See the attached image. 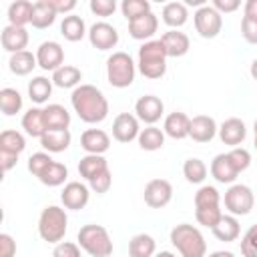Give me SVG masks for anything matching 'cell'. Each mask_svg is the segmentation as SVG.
Listing matches in <instances>:
<instances>
[{"instance_id": "11a10c76", "label": "cell", "mask_w": 257, "mask_h": 257, "mask_svg": "<svg viewBox=\"0 0 257 257\" xmlns=\"http://www.w3.org/2000/svg\"><path fill=\"white\" fill-rule=\"evenodd\" d=\"M18 157H20V155L0 153V165H2V171H4V173H8L10 169H14V167H16V163H18Z\"/></svg>"}, {"instance_id": "603a6c76", "label": "cell", "mask_w": 257, "mask_h": 257, "mask_svg": "<svg viewBox=\"0 0 257 257\" xmlns=\"http://www.w3.org/2000/svg\"><path fill=\"white\" fill-rule=\"evenodd\" d=\"M22 128L28 137L32 139H42V135L46 133V122H44V108L40 106H32L24 112L22 116Z\"/></svg>"}, {"instance_id": "d6986e66", "label": "cell", "mask_w": 257, "mask_h": 257, "mask_svg": "<svg viewBox=\"0 0 257 257\" xmlns=\"http://www.w3.org/2000/svg\"><path fill=\"white\" fill-rule=\"evenodd\" d=\"M157 28H159V18L153 12H149L145 16H139V18H135V20L128 22V34L135 40H145V42L147 40H153Z\"/></svg>"}, {"instance_id": "ba28073f", "label": "cell", "mask_w": 257, "mask_h": 257, "mask_svg": "<svg viewBox=\"0 0 257 257\" xmlns=\"http://www.w3.org/2000/svg\"><path fill=\"white\" fill-rule=\"evenodd\" d=\"M193 20H195V30L199 32L201 38H215L223 28V16L211 4L197 8Z\"/></svg>"}, {"instance_id": "bcb514c9", "label": "cell", "mask_w": 257, "mask_h": 257, "mask_svg": "<svg viewBox=\"0 0 257 257\" xmlns=\"http://www.w3.org/2000/svg\"><path fill=\"white\" fill-rule=\"evenodd\" d=\"M50 163H52V159H50L48 153H44V151L34 153V155H30V159H28V171H30L34 177H40V173H42Z\"/></svg>"}, {"instance_id": "b9f144b4", "label": "cell", "mask_w": 257, "mask_h": 257, "mask_svg": "<svg viewBox=\"0 0 257 257\" xmlns=\"http://www.w3.org/2000/svg\"><path fill=\"white\" fill-rule=\"evenodd\" d=\"M219 203H221V195L211 185H203L195 193V207H219Z\"/></svg>"}, {"instance_id": "6f0895ef", "label": "cell", "mask_w": 257, "mask_h": 257, "mask_svg": "<svg viewBox=\"0 0 257 257\" xmlns=\"http://www.w3.org/2000/svg\"><path fill=\"white\" fill-rule=\"evenodd\" d=\"M209 257H235L231 251H213Z\"/></svg>"}, {"instance_id": "f6af8a7d", "label": "cell", "mask_w": 257, "mask_h": 257, "mask_svg": "<svg viewBox=\"0 0 257 257\" xmlns=\"http://www.w3.org/2000/svg\"><path fill=\"white\" fill-rule=\"evenodd\" d=\"M227 155H229L233 167L237 169V173H243V171L249 169V165H251V153H249L247 149H243V147H235V149H231Z\"/></svg>"}, {"instance_id": "816d5d0a", "label": "cell", "mask_w": 257, "mask_h": 257, "mask_svg": "<svg viewBox=\"0 0 257 257\" xmlns=\"http://www.w3.org/2000/svg\"><path fill=\"white\" fill-rule=\"evenodd\" d=\"M16 255V241L8 233H0V257H14Z\"/></svg>"}, {"instance_id": "db71d44e", "label": "cell", "mask_w": 257, "mask_h": 257, "mask_svg": "<svg viewBox=\"0 0 257 257\" xmlns=\"http://www.w3.org/2000/svg\"><path fill=\"white\" fill-rule=\"evenodd\" d=\"M56 14H66V12H72L76 8V0H50Z\"/></svg>"}, {"instance_id": "cb8c5ba5", "label": "cell", "mask_w": 257, "mask_h": 257, "mask_svg": "<svg viewBox=\"0 0 257 257\" xmlns=\"http://www.w3.org/2000/svg\"><path fill=\"white\" fill-rule=\"evenodd\" d=\"M56 16H58V14H56V10H54V6H52L50 0H38V2L32 4V18H30V24H32L34 28L42 30V28H48L50 24H54Z\"/></svg>"}, {"instance_id": "1f68e13d", "label": "cell", "mask_w": 257, "mask_h": 257, "mask_svg": "<svg viewBox=\"0 0 257 257\" xmlns=\"http://www.w3.org/2000/svg\"><path fill=\"white\" fill-rule=\"evenodd\" d=\"M157 243L151 235L139 233L128 241V257H155Z\"/></svg>"}, {"instance_id": "7402d4cb", "label": "cell", "mask_w": 257, "mask_h": 257, "mask_svg": "<svg viewBox=\"0 0 257 257\" xmlns=\"http://www.w3.org/2000/svg\"><path fill=\"white\" fill-rule=\"evenodd\" d=\"M189 128H191V118L185 114V112H171L167 114L165 118V126H163V133L175 141H181V139H187L189 137Z\"/></svg>"}, {"instance_id": "c3c4849f", "label": "cell", "mask_w": 257, "mask_h": 257, "mask_svg": "<svg viewBox=\"0 0 257 257\" xmlns=\"http://www.w3.org/2000/svg\"><path fill=\"white\" fill-rule=\"evenodd\" d=\"M241 36L249 44H257V18H251V16L241 18Z\"/></svg>"}, {"instance_id": "52a82bcc", "label": "cell", "mask_w": 257, "mask_h": 257, "mask_svg": "<svg viewBox=\"0 0 257 257\" xmlns=\"http://www.w3.org/2000/svg\"><path fill=\"white\" fill-rule=\"evenodd\" d=\"M225 209L229 211V215H235V217H243V215H249L253 205H255V195L251 191V187L247 185H231L227 191H225Z\"/></svg>"}, {"instance_id": "6da1fadb", "label": "cell", "mask_w": 257, "mask_h": 257, "mask_svg": "<svg viewBox=\"0 0 257 257\" xmlns=\"http://www.w3.org/2000/svg\"><path fill=\"white\" fill-rule=\"evenodd\" d=\"M70 104L80 120L88 124L102 122L108 114V100L94 84H80L70 94Z\"/></svg>"}, {"instance_id": "5b68a950", "label": "cell", "mask_w": 257, "mask_h": 257, "mask_svg": "<svg viewBox=\"0 0 257 257\" xmlns=\"http://www.w3.org/2000/svg\"><path fill=\"white\" fill-rule=\"evenodd\" d=\"M78 247L84 249L90 257H110L112 255V241L108 231L102 225H84L80 227L78 235H76Z\"/></svg>"}, {"instance_id": "f546056e", "label": "cell", "mask_w": 257, "mask_h": 257, "mask_svg": "<svg viewBox=\"0 0 257 257\" xmlns=\"http://www.w3.org/2000/svg\"><path fill=\"white\" fill-rule=\"evenodd\" d=\"M70 139L72 137H70V131L68 128L66 131H46L42 135V139H40V145L48 153H62V151L68 149Z\"/></svg>"}, {"instance_id": "8992f818", "label": "cell", "mask_w": 257, "mask_h": 257, "mask_svg": "<svg viewBox=\"0 0 257 257\" xmlns=\"http://www.w3.org/2000/svg\"><path fill=\"white\" fill-rule=\"evenodd\" d=\"M135 72H137V64L128 52L118 50L106 58V78H108L110 86H114V88L131 86L135 80Z\"/></svg>"}, {"instance_id": "44dd1931", "label": "cell", "mask_w": 257, "mask_h": 257, "mask_svg": "<svg viewBox=\"0 0 257 257\" xmlns=\"http://www.w3.org/2000/svg\"><path fill=\"white\" fill-rule=\"evenodd\" d=\"M211 175H213V179L217 183H223V185H231L239 177V173L233 167V163H231L227 153H221L211 161Z\"/></svg>"}, {"instance_id": "7c38bea8", "label": "cell", "mask_w": 257, "mask_h": 257, "mask_svg": "<svg viewBox=\"0 0 257 257\" xmlns=\"http://www.w3.org/2000/svg\"><path fill=\"white\" fill-rule=\"evenodd\" d=\"M141 135V126H139V118L137 114L131 112H120L114 116L112 120V137L118 143H131L135 139H139Z\"/></svg>"}, {"instance_id": "e575fe53", "label": "cell", "mask_w": 257, "mask_h": 257, "mask_svg": "<svg viewBox=\"0 0 257 257\" xmlns=\"http://www.w3.org/2000/svg\"><path fill=\"white\" fill-rule=\"evenodd\" d=\"M26 149V139L22 133L6 128L0 133V153H12V155H20Z\"/></svg>"}, {"instance_id": "e0dca14e", "label": "cell", "mask_w": 257, "mask_h": 257, "mask_svg": "<svg viewBox=\"0 0 257 257\" xmlns=\"http://www.w3.org/2000/svg\"><path fill=\"white\" fill-rule=\"evenodd\" d=\"M245 137H247V126L237 116H231V118L223 120V124L219 126V139H221V143L229 145L231 149L239 147L245 141Z\"/></svg>"}, {"instance_id": "d590c367", "label": "cell", "mask_w": 257, "mask_h": 257, "mask_svg": "<svg viewBox=\"0 0 257 257\" xmlns=\"http://www.w3.org/2000/svg\"><path fill=\"white\" fill-rule=\"evenodd\" d=\"M106 169H108V165H106V159L102 155H84L78 163V173L86 181H90L94 175H98Z\"/></svg>"}, {"instance_id": "277c9868", "label": "cell", "mask_w": 257, "mask_h": 257, "mask_svg": "<svg viewBox=\"0 0 257 257\" xmlns=\"http://www.w3.org/2000/svg\"><path fill=\"white\" fill-rule=\"evenodd\" d=\"M66 229H68V217L62 207L48 205L42 209V213L38 217V235L42 241L58 245L64 239Z\"/></svg>"}, {"instance_id": "7dc6e473", "label": "cell", "mask_w": 257, "mask_h": 257, "mask_svg": "<svg viewBox=\"0 0 257 257\" xmlns=\"http://www.w3.org/2000/svg\"><path fill=\"white\" fill-rule=\"evenodd\" d=\"M88 185H90V189H92L94 193H98V195L106 193V191L110 189V185H112V173H110V169H106V171L94 175V177L88 181Z\"/></svg>"}, {"instance_id": "4316f807", "label": "cell", "mask_w": 257, "mask_h": 257, "mask_svg": "<svg viewBox=\"0 0 257 257\" xmlns=\"http://www.w3.org/2000/svg\"><path fill=\"white\" fill-rule=\"evenodd\" d=\"M50 80L58 88H76V86H80L82 72H80V68H76L72 64H62L58 70L52 72Z\"/></svg>"}, {"instance_id": "2e32d148", "label": "cell", "mask_w": 257, "mask_h": 257, "mask_svg": "<svg viewBox=\"0 0 257 257\" xmlns=\"http://www.w3.org/2000/svg\"><path fill=\"white\" fill-rule=\"evenodd\" d=\"M219 133V126L215 122L213 116L207 114H197L191 118V128H189V137L195 143H209L215 139V135Z\"/></svg>"}, {"instance_id": "30bf717a", "label": "cell", "mask_w": 257, "mask_h": 257, "mask_svg": "<svg viewBox=\"0 0 257 257\" xmlns=\"http://www.w3.org/2000/svg\"><path fill=\"white\" fill-rule=\"evenodd\" d=\"M88 40L96 50H110L118 44V32L112 24L100 20L88 28Z\"/></svg>"}, {"instance_id": "4fadbf2b", "label": "cell", "mask_w": 257, "mask_h": 257, "mask_svg": "<svg viewBox=\"0 0 257 257\" xmlns=\"http://www.w3.org/2000/svg\"><path fill=\"white\" fill-rule=\"evenodd\" d=\"M135 112H137V118L147 122L149 126L155 124L157 120H161L163 112H165V104L159 96L155 94H145L141 96L137 102H135Z\"/></svg>"}, {"instance_id": "f907efd6", "label": "cell", "mask_w": 257, "mask_h": 257, "mask_svg": "<svg viewBox=\"0 0 257 257\" xmlns=\"http://www.w3.org/2000/svg\"><path fill=\"white\" fill-rule=\"evenodd\" d=\"M52 257H80L78 243H72V241H60V243L54 247Z\"/></svg>"}, {"instance_id": "7a4b0ae2", "label": "cell", "mask_w": 257, "mask_h": 257, "mask_svg": "<svg viewBox=\"0 0 257 257\" xmlns=\"http://www.w3.org/2000/svg\"><path fill=\"white\" fill-rule=\"evenodd\" d=\"M167 50L159 40H147L143 42V46L139 48V60H137V66H139V72L145 76V78H151V80H157L161 76H165L167 72Z\"/></svg>"}, {"instance_id": "9c48e42d", "label": "cell", "mask_w": 257, "mask_h": 257, "mask_svg": "<svg viewBox=\"0 0 257 257\" xmlns=\"http://www.w3.org/2000/svg\"><path fill=\"white\" fill-rule=\"evenodd\" d=\"M143 197L151 209H163L173 199V185L167 179H153L145 185Z\"/></svg>"}, {"instance_id": "3957f363", "label": "cell", "mask_w": 257, "mask_h": 257, "mask_svg": "<svg viewBox=\"0 0 257 257\" xmlns=\"http://www.w3.org/2000/svg\"><path fill=\"white\" fill-rule=\"evenodd\" d=\"M171 243L177 247L181 257H205L207 255V243H205L203 233L189 223H179L171 229Z\"/></svg>"}, {"instance_id": "ab89813d", "label": "cell", "mask_w": 257, "mask_h": 257, "mask_svg": "<svg viewBox=\"0 0 257 257\" xmlns=\"http://www.w3.org/2000/svg\"><path fill=\"white\" fill-rule=\"evenodd\" d=\"M183 177L191 183V185H201L205 179H207V165L197 159V157H191L183 163Z\"/></svg>"}, {"instance_id": "5bb4252c", "label": "cell", "mask_w": 257, "mask_h": 257, "mask_svg": "<svg viewBox=\"0 0 257 257\" xmlns=\"http://www.w3.org/2000/svg\"><path fill=\"white\" fill-rule=\"evenodd\" d=\"M90 199V193H88V187L80 181H70L64 185L62 193H60V201L64 205V209H70V211H78V209H84L86 203Z\"/></svg>"}, {"instance_id": "4dcf8cb0", "label": "cell", "mask_w": 257, "mask_h": 257, "mask_svg": "<svg viewBox=\"0 0 257 257\" xmlns=\"http://www.w3.org/2000/svg\"><path fill=\"white\" fill-rule=\"evenodd\" d=\"M34 66H38L36 62V54H32L30 50H22L16 54H10L8 60V68L16 74V76H26L34 70Z\"/></svg>"}, {"instance_id": "83f0119b", "label": "cell", "mask_w": 257, "mask_h": 257, "mask_svg": "<svg viewBox=\"0 0 257 257\" xmlns=\"http://www.w3.org/2000/svg\"><path fill=\"white\" fill-rule=\"evenodd\" d=\"M189 18V10L185 2H169L163 6V22L171 26V30L181 28Z\"/></svg>"}, {"instance_id": "ee69618b", "label": "cell", "mask_w": 257, "mask_h": 257, "mask_svg": "<svg viewBox=\"0 0 257 257\" xmlns=\"http://www.w3.org/2000/svg\"><path fill=\"white\" fill-rule=\"evenodd\" d=\"M241 253L243 257H257V223L245 231L241 239Z\"/></svg>"}, {"instance_id": "8fae6325", "label": "cell", "mask_w": 257, "mask_h": 257, "mask_svg": "<svg viewBox=\"0 0 257 257\" xmlns=\"http://www.w3.org/2000/svg\"><path fill=\"white\" fill-rule=\"evenodd\" d=\"M36 62L42 70L54 72L64 64V48L54 40H46L36 50Z\"/></svg>"}, {"instance_id": "ffe728a7", "label": "cell", "mask_w": 257, "mask_h": 257, "mask_svg": "<svg viewBox=\"0 0 257 257\" xmlns=\"http://www.w3.org/2000/svg\"><path fill=\"white\" fill-rule=\"evenodd\" d=\"M161 42L167 50V56H173V58H179V56H185L191 48V40L185 32L181 30H167L163 36H161Z\"/></svg>"}, {"instance_id": "f5cc1de1", "label": "cell", "mask_w": 257, "mask_h": 257, "mask_svg": "<svg viewBox=\"0 0 257 257\" xmlns=\"http://www.w3.org/2000/svg\"><path fill=\"white\" fill-rule=\"evenodd\" d=\"M219 14H227V12H235L239 6H241V2L239 0H213V4H211Z\"/></svg>"}, {"instance_id": "9f6ffc18", "label": "cell", "mask_w": 257, "mask_h": 257, "mask_svg": "<svg viewBox=\"0 0 257 257\" xmlns=\"http://www.w3.org/2000/svg\"><path fill=\"white\" fill-rule=\"evenodd\" d=\"M245 16L257 18V0H247L245 2Z\"/></svg>"}, {"instance_id": "681fc988", "label": "cell", "mask_w": 257, "mask_h": 257, "mask_svg": "<svg viewBox=\"0 0 257 257\" xmlns=\"http://www.w3.org/2000/svg\"><path fill=\"white\" fill-rule=\"evenodd\" d=\"M90 12L96 16H110L116 10V2L114 0H90Z\"/></svg>"}, {"instance_id": "f1b7e54d", "label": "cell", "mask_w": 257, "mask_h": 257, "mask_svg": "<svg viewBox=\"0 0 257 257\" xmlns=\"http://www.w3.org/2000/svg\"><path fill=\"white\" fill-rule=\"evenodd\" d=\"M60 34H62L66 40H70V42H78V40H82L84 34H88V32H86V24H84V20H82L80 16H76V14H66V16L62 18V22H60Z\"/></svg>"}, {"instance_id": "7bdbcfd3", "label": "cell", "mask_w": 257, "mask_h": 257, "mask_svg": "<svg viewBox=\"0 0 257 257\" xmlns=\"http://www.w3.org/2000/svg\"><path fill=\"white\" fill-rule=\"evenodd\" d=\"M221 217H223V211L219 207H195V219L203 227L213 229Z\"/></svg>"}, {"instance_id": "8d00e7d4", "label": "cell", "mask_w": 257, "mask_h": 257, "mask_svg": "<svg viewBox=\"0 0 257 257\" xmlns=\"http://www.w3.org/2000/svg\"><path fill=\"white\" fill-rule=\"evenodd\" d=\"M50 94H52V80H48L46 76H34L28 82V96L32 102L42 104L50 98Z\"/></svg>"}, {"instance_id": "9a60e30c", "label": "cell", "mask_w": 257, "mask_h": 257, "mask_svg": "<svg viewBox=\"0 0 257 257\" xmlns=\"http://www.w3.org/2000/svg\"><path fill=\"white\" fill-rule=\"evenodd\" d=\"M28 30L22 28V26H4L2 28V34H0V42H2V48L10 54H16V52H22L26 50V44H28Z\"/></svg>"}, {"instance_id": "836d02e7", "label": "cell", "mask_w": 257, "mask_h": 257, "mask_svg": "<svg viewBox=\"0 0 257 257\" xmlns=\"http://www.w3.org/2000/svg\"><path fill=\"white\" fill-rule=\"evenodd\" d=\"M139 147L143 149V151H159V149H163V145H165V133L161 131V128H157L155 124H151V126H147V128H141V135H139Z\"/></svg>"}, {"instance_id": "680465c9", "label": "cell", "mask_w": 257, "mask_h": 257, "mask_svg": "<svg viewBox=\"0 0 257 257\" xmlns=\"http://www.w3.org/2000/svg\"><path fill=\"white\" fill-rule=\"evenodd\" d=\"M249 72H251V76H253V78L257 80V58H255V60L251 62V68H249Z\"/></svg>"}, {"instance_id": "91938a15", "label": "cell", "mask_w": 257, "mask_h": 257, "mask_svg": "<svg viewBox=\"0 0 257 257\" xmlns=\"http://www.w3.org/2000/svg\"><path fill=\"white\" fill-rule=\"evenodd\" d=\"M155 257H177V255L171 251H161V253H155Z\"/></svg>"}, {"instance_id": "94428289", "label": "cell", "mask_w": 257, "mask_h": 257, "mask_svg": "<svg viewBox=\"0 0 257 257\" xmlns=\"http://www.w3.org/2000/svg\"><path fill=\"white\" fill-rule=\"evenodd\" d=\"M253 131H255V137H257V118H255V124H253Z\"/></svg>"}, {"instance_id": "f35d334b", "label": "cell", "mask_w": 257, "mask_h": 257, "mask_svg": "<svg viewBox=\"0 0 257 257\" xmlns=\"http://www.w3.org/2000/svg\"><path fill=\"white\" fill-rule=\"evenodd\" d=\"M0 108L6 116H12V114L20 112L22 110V94L16 88L4 86L0 90Z\"/></svg>"}, {"instance_id": "ac0fdd59", "label": "cell", "mask_w": 257, "mask_h": 257, "mask_svg": "<svg viewBox=\"0 0 257 257\" xmlns=\"http://www.w3.org/2000/svg\"><path fill=\"white\" fill-rule=\"evenodd\" d=\"M80 147L86 151V155H104L110 149V139L100 128H86L80 135Z\"/></svg>"}, {"instance_id": "484cf974", "label": "cell", "mask_w": 257, "mask_h": 257, "mask_svg": "<svg viewBox=\"0 0 257 257\" xmlns=\"http://www.w3.org/2000/svg\"><path fill=\"white\" fill-rule=\"evenodd\" d=\"M211 231H213V235H215L219 241L231 243V241H237V239H239L241 225H239V221H237L235 215H223Z\"/></svg>"}, {"instance_id": "d4e9b609", "label": "cell", "mask_w": 257, "mask_h": 257, "mask_svg": "<svg viewBox=\"0 0 257 257\" xmlns=\"http://www.w3.org/2000/svg\"><path fill=\"white\" fill-rule=\"evenodd\" d=\"M44 122L46 131H66L70 126V112L62 104H48L44 106Z\"/></svg>"}, {"instance_id": "d6a6232c", "label": "cell", "mask_w": 257, "mask_h": 257, "mask_svg": "<svg viewBox=\"0 0 257 257\" xmlns=\"http://www.w3.org/2000/svg\"><path fill=\"white\" fill-rule=\"evenodd\" d=\"M32 18V2L28 0H16L8 6V22L12 26H22L26 28V24H30Z\"/></svg>"}, {"instance_id": "60d3db41", "label": "cell", "mask_w": 257, "mask_h": 257, "mask_svg": "<svg viewBox=\"0 0 257 257\" xmlns=\"http://www.w3.org/2000/svg\"><path fill=\"white\" fill-rule=\"evenodd\" d=\"M120 12H122V16L131 22V20H135V18H139V16L149 14V12H151V2H147V0H122Z\"/></svg>"}, {"instance_id": "6125c7cd", "label": "cell", "mask_w": 257, "mask_h": 257, "mask_svg": "<svg viewBox=\"0 0 257 257\" xmlns=\"http://www.w3.org/2000/svg\"><path fill=\"white\" fill-rule=\"evenodd\" d=\"M253 145H255V149H257V137H255V141H253Z\"/></svg>"}, {"instance_id": "74e56055", "label": "cell", "mask_w": 257, "mask_h": 257, "mask_svg": "<svg viewBox=\"0 0 257 257\" xmlns=\"http://www.w3.org/2000/svg\"><path fill=\"white\" fill-rule=\"evenodd\" d=\"M66 177H68V169H66L62 163L52 161V163L40 173L38 181H40L42 185H46V187H60V185L66 181Z\"/></svg>"}]
</instances>
